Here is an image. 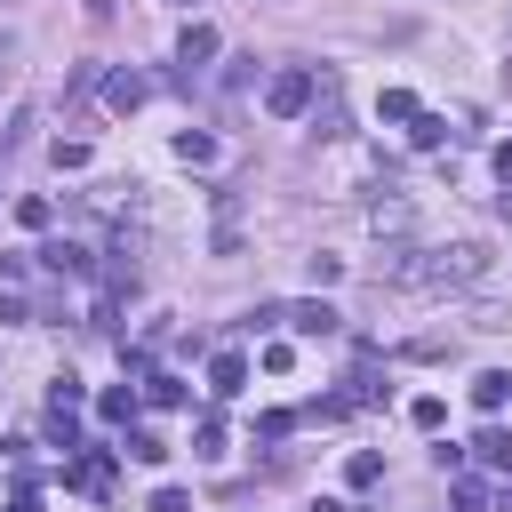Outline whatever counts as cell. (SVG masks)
I'll list each match as a JSON object with an SVG mask.
<instances>
[{
    "mask_svg": "<svg viewBox=\"0 0 512 512\" xmlns=\"http://www.w3.org/2000/svg\"><path fill=\"white\" fill-rule=\"evenodd\" d=\"M376 280L416 288V296L472 288V280H488V248H480V240H448V248H384V256H376Z\"/></svg>",
    "mask_w": 512,
    "mask_h": 512,
    "instance_id": "obj_1",
    "label": "cell"
},
{
    "mask_svg": "<svg viewBox=\"0 0 512 512\" xmlns=\"http://www.w3.org/2000/svg\"><path fill=\"white\" fill-rule=\"evenodd\" d=\"M312 88H320V72H312V64H288V72H272L264 112H272V120H304V112H312Z\"/></svg>",
    "mask_w": 512,
    "mask_h": 512,
    "instance_id": "obj_2",
    "label": "cell"
},
{
    "mask_svg": "<svg viewBox=\"0 0 512 512\" xmlns=\"http://www.w3.org/2000/svg\"><path fill=\"white\" fill-rule=\"evenodd\" d=\"M112 456H120V448H88L80 464H64V488L88 496V504H112Z\"/></svg>",
    "mask_w": 512,
    "mask_h": 512,
    "instance_id": "obj_3",
    "label": "cell"
},
{
    "mask_svg": "<svg viewBox=\"0 0 512 512\" xmlns=\"http://www.w3.org/2000/svg\"><path fill=\"white\" fill-rule=\"evenodd\" d=\"M280 328H296V336H336L344 312H336L328 296H304V304H280Z\"/></svg>",
    "mask_w": 512,
    "mask_h": 512,
    "instance_id": "obj_4",
    "label": "cell"
},
{
    "mask_svg": "<svg viewBox=\"0 0 512 512\" xmlns=\"http://www.w3.org/2000/svg\"><path fill=\"white\" fill-rule=\"evenodd\" d=\"M312 128L320 136H344V80L336 72H320V88H312Z\"/></svg>",
    "mask_w": 512,
    "mask_h": 512,
    "instance_id": "obj_5",
    "label": "cell"
},
{
    "mask_svg": "<svg viewBox=\"0 0 512 512\" xmlns=\"http://www.w3.org/2000/svg\"><path fill=\"white\" fill-rule=\"evenodd\" d=\"M144 96H152V80H144L136 64H120V72H104V104H112V112H136Z\"/></svg>",
    "mask_w": 512,
    "mask_h": 512,
    "instance_id": "obj_6",
    "label": "cell"
},
{
    "mask_svg": "<svg viewBox=\"0 0 512 512\" xmlns=\"http://www.w3.org/2000/svg\"><path fill=\"white\" fill-rule=\"evenodd\" d=\"M208 56H216V24H184V32H176V64H184V80H192Z\"/></svg>",
    "mask_w": 512,
    "mask_h": 512,
    "instance_id": "obj_7",
    "label": "cell"
},
{
    "mask_svg": "<svg viewBox=\"0 0 512 512\" xmlns=\"http://www.w3.org/2000/svg\"><path fill=\"white\" fill-rule=\"evenodd\" d=\"M40 264H48L56 280H64V272H72V280H88V272H96V256H88L80 240H48V248H40Z\"/></svg>",
    "mask_w": 512,
    "mask_h": 512,
    "instance_id": "obj_8",
    "label": "cell"
},
{
    "mask_svg": "<svg viewBox=\"0 0 512 512\" xmlns=\"http://www.w3.org/2000/svg\"><path fill=\"white\" fill-rule=\"evenodd\" d=\"M208 392H216V400H240V392H248V360H240V352H216V360H208Z\"/></svg>",
    "mask_w": 512,
    "mask_h": 512,
    "instance_id": "obj_9",
    "label": "cell"
},
{
    "mask_svg": "<svg viewBox=\"0 0 512 512\" xmlns=\"http://www.w3.org/2000/svg\"><path fill=\"white\" fill-rule=\"evenodd\" d=\"M472 456H480L488 472H512V432H504V424H480V432H472Z\"/></svg>",
    "mask_w": 512,
    "mask_h": 512,
    "instance_id": "obj_10",
    "label": "cell"
},
{
    "mask_svg": "<svg viewBox=\"0 0 512 512\" xmlns=\"http://www.w3.org/2000/svg\"><path fill=\"white\" fill-rule=\"evenodd\" d=\"M144 400H152V408H184V400H192V384H184V376H152V368H144Z\"/></svg>",
    "mask_w": 512,
    "mask_h": 512,
    "instance_id": "obj_11",
    "label": "cell"
},
{
    "mask_svg": "<svg viewBox=\"0 0 512 512\" xmlns=\"http://www.w3.org/2000/svg\"><path fill=\"white\" fill-rule=\"evenodd\" d=\"M472 400H480V408L496 416V408L512 400V376H504V368H480V376H472Z\"/></svg>",
    "mask_w": 512,
    "mask_h": 512,
    "instance_id": "obj_12",
    "label": "cell"
},
{
    "mask_svg": "<svg viewBox=\"0 0 512 512\" xmlns=\"http://www.w3.org/2000/svg\"><path fill=\"white\" fill-rule=\"evenodd\" d=\"M192 456H200V464H216V456H224V416H216V408L192 424Z\"/></svg>",
    "mask_w": 512,
    "mask_h": 512,
    "instance_id": "obj_13",
    "label": "cell"
},
{
    "mask_svg": "<svg viewBox=\"0 0 512 512\" xmlns=\"http://www.w3.org/2000/svg\"><path fill=\"white\" fill-rule=\"evenodd\" d=\"M120 456H136V464H168V440H160V432H144V424H128Z\"/></svg>",
    "mask_w": 512,
    "mask_h": 512,
    "instance_id": "obj_14",
    "label": "cell"
},
{
    "mask_svg": "<svg viewBox=\"0 0 512 512\" xmlns=\"http://www.w3.org/2000/svg\"><path fill=\"white\" fill-rule=\"evenodd\" d=\"M176 160H184V168H208V160H216V136H208V128H184V136H176Z\"/></svg>",
    "mask_w": 512,
    "mask_h": 512,
    "instance_id": "obj_15",
    "label": "cell"
},
{
    "mask_svg": "<svg viewBox=\"0 0 512 512\" xmlns=\"http://www.w3.org/2000/svg\"><path fill=\"white\" fill-rule=\"evenodd\" d=\"M16 224H24V232H48V224H56V200L24 192V200H16Z\"/></svg>",
    "mask_w": 512,
    "mask_h": 512,
    "instance_id": "obj_16",
    "label": "cell"
},
{
    "mask_svg": "<svg viewBox=\"0 0 512 512\" xmlns=\"http://www.w3.org/2000/svg\"><path fill=\"white\" fill-rule=\"evenodd\" d=\"M96 416H104V424H128V416H136V384H112V392L96 400Z\"/></svg>",
    "mask_w": 512,
    "mask_h": 512,
    "instance_id": "obj_17",
    "label": "cell"
},
{
    "mask_svg": "<svg viewBox=\"0 0 512 512\" xmlns=\"http://www.w3.org/2000/svg\"><path fill=\"white\" fill-rule=\"evenodd\" d=\"M344 480H352V488H376V480H384V456H376V448H352Z\"/></svg>",
    "mask_w": 512,
    "mask_h": 512,
    "instance_id": "obj_18",
    "label": "cell"
},
{
    "mask_svg": "<svg viewBox=\"0 0 512 512\" xmlns=\"http://www.w3.org/2000/svg\"><path fill=\"white\" fill-rule=\"evenodd\" d=\"M368 224H376V232H408L416 216H408V200H376V208H368Z\"/></svg>",
    "mask_w": 512,
    "mask_h": 512,
    "instance_id": "obj_19",
    "label": "cell"
},
{
    "mask_svg": "<svg viewBox=\"0 0 512 512\" xmlns=\"http://www.w3.org/2000/svg\"><path fill=\"white\" fill-rule=\"evenodd\" d=\"M376 120H416V96H408V88H384V96H376Z\"/></svg>",
    "mask_w": 512,
    "mask_h": 512,
    "instance_id": "obj_20",
    "label": "cell"
},
{
    "mask_svg": "<svg viewBox=\"0 0 512 512\" xmlns=\"http://www.w3.org/2000/svg\"><path fill=\"white\" fill-rule=\"evenodd\" d=\"M408 136H416V144H424V152H432V144H440V136H448V120H440V112H416V120H408Z\"/></svg>",
    "mask_w": 512,
    "mask_h": 512,
    "instance_id": "obj_21",
    "label": "cell"
},
{
    "mask_svg": "<svg viewBox=\"0 0 512 512\" xmlns=\"http://www.w3.org/2000/svg\"><path fill=\"white\" fill-rule=\"evenodd\" d=\"M400 352H408V360H448L456 336H416V344H400Z\"/></svg>",
    "mask_w": 512,
    "mask_h": 512,
    "instance_id": "obj_22",
    "label": "cell"
},
{
    "mask_svg": "<svg viewBox=\"0 0 512 512\" xmlns=\"http://www.w3.org/2000/svg\"><path fill=\"white\" fill-rule=\"evenodd\" d=\"M440 416H448V408H440L432 392H424V400H408V424H416V432H440Z\"/></svg>",
    "mask_w": 512,
    "mask_h": 512,
    "instance_id": "obj_23",
    "label": "cell"
},
{
    "mask_svg": "<svg viewBox=\"0 0 512 512\" xmlns=\"http://www.w3.org/2000/svg\"><path fill=\"white\" fill-rule=\"evenodd\" d=\"M8 512H40V480H32V472H16V488H8Z\"/></svg>",
    "mask_w": 512,
    "mask_h": 512,
    "instance_id": "obj_24",
    "label": "cell"
},
{
    "mask_svg": "<svg viewBox=\"0 0 512 512\" xmlns=\"http://www.w3.org/2000/svg\"><path fill=\"white\" fill-rule=\"evenodd\" d=\"M48 408H72V416H80V376H56V384H48Z\"/></svg>",
    "mask_w": 512,
    "mask_h": 512,
    "instance_id": "obj_25",
    "label": "cell"
},
{
    "mask_svg": "<svg viewBox=\"0 0 512 512\" xmlns=\"http://www.w3.org/2000/svg\"><path fill=\"white\" fill-rule=\"evenodd\" d=\"M56 168H88V144L80 136H56Z\"/></svg>",
    "mask_w": 512,
    "mask_h": 512,
    "instance_id": "obj_26",
    "label": "cell"
},
{
    "mask_svg": "<svg viewBox=\"0 0 512 512\" xmlns=\"http://www.w3.org/2000/svg\"><path fill=\"white\" fill-rule=\"evenodd\" d=\"M288 424H296V416H288V408H272V416H256V440H288Z\"/></svg>",
    "mask_w": 512,
    "mask_h": 512,
    "instance_id": "obj_27",
    "label": "cell"
},
{
    "mask_svg": "<svg viewBox=\"0 0 512 512\" xmlns=\"http://www.w3.org/2000/svg\"><path fill=\"white\" fill-rule=\"evenodd\" d=\"M456 512H488V488L480 480H456Z\"/></svg>",
    "mask_w": 512,
    "mask_h": 512,
    "instance_id": "obj_28",
    "label": "cell"
},
{
    "mask_svg": "<svg viewBox=\"0 0 512 512\" xmlns=\"http://www.w3.org/2000/svg\"><path fill=\"white\" fill-rule=\"evenodd\" d=\"M152 512H192V496H184V488H160V496H152Z\"/></svg>",
    "mask_w": 512,
    "mask_h": 512,
    "instance_id": "obj_29",
    "label": "cell"
},
{
    "mask_svg": "<svg viewBox=\"0 0 512 512\" xmlns=\"http://www.w3.org/2000/svg\"><path fill=\"white\" fill-rule=\"evenodd\" d=\"M8 320H32V312H24V296H16V288H0V328H8Z\"/></svg>",
    "mask_w": 512,
    "mask_h": 512,
    "instance_id": "obj_30",
    "label": "cell"
},
{
    "mask_svg": "<svg viewBox=\"0 0 512 512\" xmlns=\"http://www.w3.org/2000/svg\"><path fill=\"white\" fill-rule=\"evenodd\" d=\"M24 128H32V120H24V112H16V120H8V128H0V168H8V152H16V136H24Z\"/></svg>",
    "mask_w": 512,
    "mask_h": 512,
    "instance_id": "obj_31",
    "label": "cell"
},
{
    "mask_svg": "<svg viewBox=\"0 0 512 512\" xmlns=\"http://www.w3.org/2000/svg\"><path fill=\"white\" fill-rule=\"evenodd\" d=\"M16 72V32H0V80Z\"/></svg>",
    "mask_w": 512,
    "mask_h": 512,
    "instance_id": "obj_32",
    "label": "cell"
},
{
    "mask_svg": "<svg viewBox=\"0 0 512 512\" xmlns=\"http://www.w3.org/2000/svg\"><path fill=\"white\" fill-rule=\"evenodd\" d=\"M496 176H504V184H512V144H496Z\"/></svg>",
    "mask_w": 512,
    "mask_h": 512,
    "instance_id": "obj_33",
    "label": "cell"
},
{
    "mask_svg": "<svg viewBox=\"0 0 512 512\" xmlns=\"http://www.w3.org/2000/svg\"><path fill=\"white\" fill-rule=\"evenodd\" d=\"M496 216H504V224H512V184H504V192H496Z\"/></svg>",
    "mask_w": 512,
    "mask_h": 512,
    "instance_id": "obj_34",
    "label": "cell"
},
{
    "mask_svg": "<svg viewBox=\"0 0 512 512\" xmlns=\"http://www.w3.org/2000/svg\"><path fill=\"white\" fill-rule=\"evenodd\" d=\"M312 512H352V504H336V496H320V504H312Z\"/></svg>",
    "mask_w": 512,
    "mask_h": 512,
    "instance_id": "obj_35",
    "label": "cell"
},
{
    "mask_svg": "<svg viewBox=\"0 0 512 512\" xmlns=\"http://www.w3.org/2000/svg\"><path fill=\"white\" fill-rule=\"evenodd\" d=\"M112 8H120V0H88V16H112Z\"/></svg>",
    "mask_w": 512,
    "mask_h": 512,
    "instance_id": "obj_36",
    "label": "cell"
},
{
    "mask_svg": "<svg viewBox=\"0 0 512 512\" xmlns=\"http://www.w3.org/2000/svg\"><path fill=\"white\" fill-rule=\"evenodd\" d=\"M504 80H512V56H504Z\"/></svg>",
    "mask_w": 512,
    "mask_h": 512,
    "instance_id": "obj_37",
    "label": "cell"
},
{
    "mask_svg": "<svg viewBox=\"0 0 512 512\" xmlns=\"http://www.w3.org/2000/svg\"><path fill=\"white\" fill-rule=\"evenodd\" d=\"M176 8H192V0H176Z\"/></svg>",
    "mask_w": 512,
    "mask_h": 512,
    "instance_id": "obj_38",
    "label": "cell"
}]
</instances>
